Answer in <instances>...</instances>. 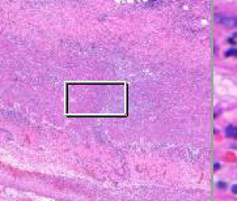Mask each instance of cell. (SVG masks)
Returning <instances> with one entry per match:
<instances>
[{"mask_svg":"<svg viewBox=\"0 0 237 201\" xmlns=\"http://www.w3.org/2000/svg\"><path fill=\"white\" fill-rule=\"evenodd\" d=\"M217 22L225 27H234L237 24V20H236V17H219L217 18Z\"/></svg>","mask_w":237,"mask_h":201,"instance_id":"1","label":"cell"},{"mask_svg":"<svg viewBox=\"0 0 237 201\" xmlns=\"http://www.w3.org/2000/svg\"><path fill=\"white\" fill-rule=\"evenodd\" d=\"M225 135L228 137H234V139H236V135H237L236 127H234V125H228L227 129H225Z\"/></svg>","mask_w":237,"mask_h":201,"instance_id":"2","label":"cell"},{"mask_svg":"<svg viewBox=\"0 0 237 201\" xmlns=\"http://www.w3.org/2000/svg\"><path fill=\"white\" fill-rule=\"evenodd\" d=\"M229 55H236V50H234V48H232V50H229L228 52H227V56H229Z\"/></svg>","mask_w":237,"mask_h":201,"instance_id":"3","label":"cell"},{"mask_svg":"<svg viewBox=\"0 0 237 201\" xmlns=\"http://www.w3.org/2000/svg\"><path fill=\"white\" fill-rule=\"evenodd\" d=\"M236 191H237V187H236V184H234V186H232V192H233L234 193V195H236Z\"/></svg>","mask_w":237,"mask_h":201,"instance_id":"4","label":"cell"}]
</instances>
